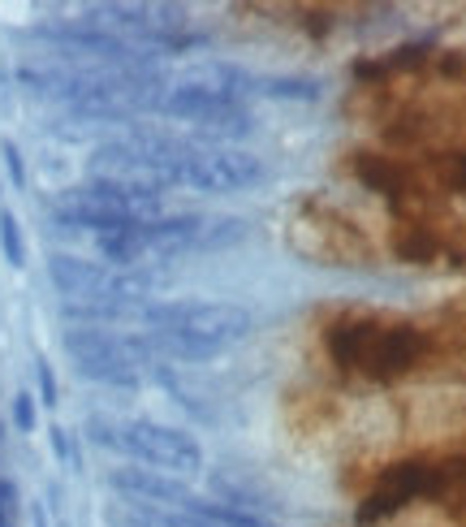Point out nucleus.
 <instances>
[{
  "label": "nucleus",
  "mask_w": 466,
  "mask_h": 527,
  "mask_svg": "<svg viewBox=\"0 0 466 527\" xmlns=\"http://www.w3.org/2000/svg\"><path fill=\"white\" fill-rule=\"evenodd\" d=\"M96 169L99 177L135 182V186H152V191L191 186V191H208V195H238L268 177L264 160L251 152L199 147V143L160 135V130H126L113 143H99Z\"/></svg>",
  "instance_id": "1"
},
{
  "label": "nucleus",
  "mask_w": 466,
  "mask_h": 527,
  "mask_svg": "<svg viewBox=\"0 0 466 527\" xmlns=\"http://www.w3.org/2000/svg\"><path fill=\"white\" fill-rule=\"evenodd\" d=\"M143 325V337L152 342V351L164 359H216L229 346L247 342L255 333V315L238 303H194V298H160L143 303L135 315Z\"/></svg>",
  "instance_id": "2"
},
{
  "label": "nucleus",
  "mask_w": 466,
  "mask_h": 527,
  "mask_svg": "<svg viewBox=\"0 0 466 527\" xmlns=\"http://www.w3.org/2000/svg\"><path fill=\"white\" fill-rule=\"evenodd\" d=\"M247 238L242 216H208V212H182L160 216L152 225H130L99 234L96 247L108 259V268H135V264H169L182 255H208L238 247Z\"/></svg>",
  "instance_id": "3"
},
{
  "label": "nucleus",
  "mask_w": 466,
  "mask_h": 527,
  "mask_svg": "<svg viewBox=\"0 0 466 527\" xmlns=\"http://www.w3.org/2000/svg\"><path fill=\"white\" fill-rule=\"evenodd\" d=\"M164 216V199L152 186L116 182V177H91L74 186L70 195L52 208V221L65 230H91V234H113L130 225H152Z\"/></svg>",
  "instance_id": "4"
},
{
  "label": "nucleus",
  "mask_w": 466,
  "mask_h": 527,
  "mask_svg": "<svg viewBox=\"0 0 466 527\" xmlns=\"http://www.w3.org/2000/svg\"><path fill=\"white\" fill-rule=\"evenodd\" d=\"M87 441L104 449H116L126 458H135L143 467L169 471V475H194L203 471L208 454L194 441V432H182L173 424H155V419H113V415H91L87 419Z\"/></svg>",
  "instance_id": "5"
},
{
  "label": "nucleus",
  "mask_w": 466,
  "mask_h": 527,
  "mask_svg": "<svg viewBox=\"0 0 466 527\" xmlns=\"http://www.w3.org/2000/svg\"><path fill=\"white\" fill-rule=\"evenodd\" d=\"M61 346H65L78 376L99 381V385H116V390H138L147 376L164 368L143 333H113L96 329V325H78V329H65Z\"/></svg>",
  "instance_id": "6"
},
{
  "label": "nucleus",
  "mask_w": 466,
  "mask_h": 527,
  "mask_svg": "<svg viewBox=\"0 0 466 527\" xmlns=\"http://www.w3.org/2000/svg\"><path fill=\"white\" fill-rule=\"evenodd\" d=\"M329 351L346 363V368H359L368 376H397L419 363L424 354V337L419 329H406V325H341L337 333H329Z\"/></svg>",
  "instance_id": "7"
},
{
  "label": "nucleus",
  "mask_w": 466,
  "mask_h": 527,
  "mask_svg": "<svg viewBox=\"0 0 466 527\" xmlns=\"http://www.w3.org/2000/svg\"><path fill=\"white\" fill-rule=\"evenodd\" d=\"M160 113L173 118V121H191L194 130H208V135H220V138H247L255 130L251 108H247L242 99L220 96V91L199 87V82H191V79H182L177 87L164 91Z\"/></svg>",
  "instance_id": "8"
},
{
  "label": "nucleus",
  "mask_w": 466,
  "mask_h": 527,
  "mask_svg": "<svg viewBox=\"0 0 466 527\" xmlns=\"http://www.w3.org/2000/svg\"><path fill=\"white\" fill-rule=\"evenodd\" d=\"M462 475H466V467H449V463H441V467L436 463H397V467H388L376 480L371 497L359 510V519L363 523H376V519L402 510L406 502L424 497V493H441V488H449L453 480H462Z\"/></svg>",
  "instance_id": "9"
},
{
  "label": "nucleus",
  "mask_w": 466,
  "mask_h": 527,
  "mask_svg": "<svg viewBox=\"0 0 466 527\" xmlns=\"http://www.w3.org/2000/svg\"><path fill=\"white\" fill-rule=\"evenodd\" d=\"M108 488L121 493L126 502H143V506H191V488L177 475L155 467H113L108 471Z\"/></svg>",
  "instance_id": "10"
},
{
  "label": "nucleus",
  "mask_w": 466,
  "mask_h": 527,
  "mask_svg": "<svg viewBox=\"0 0 466 527\" xmlns=\"http://www.w3.org/2000/svg\"><path fill=\"white\" fill-rule=\"evenodd\" d=\"M0 247H5V259L22 268L26 264V242H22V225L14 212H0Z\"/></svg>",
  "instance_id": "11"
},
{
  "label": "nucleus",
  "mask_w": 466,
  "mask_h": 527,
  "mask_svg": "<svg viewBox=\"0 0 466 527\" xmlns=\"http://www.w3.org/2000/svg\"><path fill=\"white\" fill-rule=\"evenodd\" d=\"M14 424H18V432H35L39 415H35V398L31 393H18L14 398Z\"/></svg>",
  "instance_id": "12"
},
{
  "label": "nucleus",
  "mask_w": 466,
  "mask_h": 527,
  "mask_svg": "<svg viewBox=\"0 0 466 527\" xmlns=\"http://www.w3.org/2000/svg\"><path fill=\"white\" fill-rule=\"evenodd\" d=\"M14 519H18V485L0 480V527H14Z\"/></svg>",
  "instance_id": "13"
},
{
  "label": "nucleus",
  "mask_w": 466,
  "mask_h": 527,
  "mask_svg": "<svg viewBox=\"0 0 466 527\" xmlns=\"http://www.w3.org/2000/svg\"><path fill=\"white\" fill-rule=\"evenodd\" d=\"M441 177H445L449 186L466 191V152H458V156H445V160H441Z\"/></svg>",
  "instance_id": "14"
},
{
  "label": "nucleus",
  "mask_w": 466,
  "mask_h": 527,
  "mask_svg": "<svg viewBox=\"0 0 466 527\" xmlns=\"http://www.w3.org/2000/svg\"><path fill=\"white\" fill-rule=\"evenodd\" d=\"M0 156L9 165V177H14V186H26V165H22V152L14 143H0Z\"/></svg>",
  "instance_id": "15"
},
{
  "label": "nucleus",
  "mask_w": 466,
  "mask_h": 527,
  "mask_svg": "<svg viewBox=\"0 0 466 527\" xmlns=\"http://www.w3.org/2000/svg\"><path fill=\"white\" fill-rule=\"evenodd\" d=\"M35 381H39V393H43V402L48 407H57V376H52V368L39 359L35 363Z\"/></svg>",
  "instance_id": "16"
},
{
  "label": "nucleus",
  "mask_w": 466,
  "mask_h": 527,
  "mask_svg": "<svg viewBox=\"0 0 466 527\" xmlns=\"http://www.w3.org/2000/svg\"><path fill=\"white\" fill-rule=\"evenodd\" d=\"M52 449H57V458H65V463L74 458V454H70V437H65V428H52Z\"/></svg>",
  "instance_id": "17"
},
{
  "label": "nucleus",
  "mask_w": 466,
  "mask_h": 527,
  "mask_svg": "<svg viewBox=\"0 0 466 527\" xmlns=\"http://www.w3.org/2000/svg\"><path fill=\"white\" fill-rule=\"evenodd\" d=\"M0 437H5V424H0Z\"/></svg>",
  "instance_id": "18"
}]
</instances>
